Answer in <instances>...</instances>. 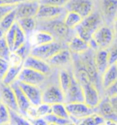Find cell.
Segmentation results:
<instances>
[{"mask_svg":"<svg viewBox=\"0 0 117 125\" xmlns=\"http://www.w3.org/2000/svg\"><path fill=\"white\" fill-rule=\"evenodd\" d=\"M104 24V20L101 12L93 11L92 14L83 18L82 23L74 28L75 35L89 43L93 33Z\"/></svg>","mask_w":117,"mask_h":125,"instance_id":"1","label":"cell"},{"mask_svg":"<svg viewBox=\"0 0 117 125\" xmlns=\"http://www.w3.org/2000/svg\"><path fill=\"white\" fill-rule=\"evenodd\" d=\"M115 39L114 28L109 26H102L93 33V38L90 40V49L97 50L99 49H108Z\"/></svg>","mask_w":117,"mask_h":125,"instance_id":"2","label":"cell"},{"mask_svg":"<svg viewBox=\"0 0 117 125\" xmlns=\"http://www.w3.org/2000/svg\"><path fill=\"white\" fill-rule=\"evenodd\" d=\"M63 48L64 47H63L61 42L54 40L50 43H47L44 45L32 47L29 55L34 56L36 58H38V59H41L47 61L48 59H50L52 56H54L56 53L58 52Z\"/></svg>","mask_w":117,"mask_h":125,"instance_id":"3","label":"cell"},{"mask_svg":"<svg viewBox=\"0 0 117 125\" xmlns=\"http://www.w3.org/2000/svg\"><path fill=\"white\" fill-rule=\"evenodd\" d=\"M66 11L67 10L64 7H55L51 5L40 4L36 16V19L37 21L56 20L65 15Z\"/></svg>","mask_w":117,"mask_h":125,"instance_id":"4","label":"cell"},{"mask_svg":"<svg viewBox=\"0 0 117 125\" xmlns=\"http://www.w3.org/2000/svg\"><path fill=\"white\" fill-rule=\"evenodd\" d=\"M65 105L70 114V121L75 123H77L81 119L87 117L95 112V109L91 108L85 102H71V103H65Z\"/></svg>","mask_w":117,"mask_h":125,"instance_id":"5","label":"cell"},{"mask_svg":"<svg viewBox=\"0 0 117 125\" xmlns=\"http://www.w3.org/2000/svg\"><path fill=\"white\" fill-rule=\"evenodd\" d=\"M64 7L67 11H73L82 18H86L94 11L92 0H69Z\"/></svg>","mask_w":117,"mask_h":125,"instance_id":"6","label":"cell"},{"mask_svg":"<svg viewBox=\"0 0 117 125\" xmlns=\"http://www.w3.org/2000/svg\"><path fill=\"white\" fill-rule=\"evenodd\" d=\"M46 23V28H43L44 30L50 32L52 35L54 36V38L60 39V40H65L68 39L70 33V28H68L63 22V20H50V21H42Z\"/></svg>","mask_w":117,"mask_h":125,"instance_id":"7","label":"cell"},{"mask_svg":"<svg viewBox=\"0 0 117 125\" xmlns=\"http://www.w3.org/2000/svg\"><path fill=\"white\" fill-rule=\"evenodd\" d=\"M71 102H84L82 86L76 80L73 74L69 89L64 93V103H71Z\"/></svg>","mask_w":117,"mask_h":125,"instance_id":"8","label":"cell"},{"mask_svg":"<svg viewBox=\"0 0 117 125\" xmlns=\"http://www.w3.org/2000/svg\"><path fill=\"white\" fill-rule=\"evenodd\" d=\"M46 75L34 70L29 68L23 67L19 75L17 77V81H20L23 83L31 84V85H40L46 80Z\"/></svg>","mask_w":117,"mask_h":125,"instance_id":"9","label":"cell"},{"mask_svg":"<svg viewBox=\"0 0 117 125\" xmlns=\"http://www.w3.org/2000/svg\"><path fill=\"white\" fill-rule=\"evenodd\" d=\"M39 1H24L15 7L17 20L20 18H36L39 7Z\"/></svg>","mask_w":117,"mask_h":125,"instance_id":"10","label":"cell"},{"mask_svg":"<svg viewBox=\"0 0 117 125\" xmlns=\"http://www.w3.org/2000/svg\"><path fill=\"white\" fill-rule=\"evenodd\" d=\"M42 102L53 105L56 103H64V93L57 85H49L42 91Z\"/></svg>","mask_w":117,"mask_h":125,"instance_id":"11","label":"cell"},{"mask_svg":"<svg viewBox=\"0 0 117 125\" xmlns=\"http://www.w3.org/2000/svg\"><path fill=\"white\" fill-rule=\"evenodd\" d=\"M48 63L51 67L65 69L67 66L70 65L73 62L72 53L68 49L63 48L58 52H57L54 56H52L49 59L47 60Z\"/></svg>","mask_w":117,"mask_h":125,"instance_id":"12","label":"cell"},{"mask_svg":"<svg viewBox=\"0 0 117 125\" xmlns=\"http://www.w3.org/2000/svg\"><path fill=\"white\" fill-rule=\"evenodd\" d=\"M83 89V95H84V102L91 108H95L99 105L102 101L100 96L99 89L93 84L92 82L82 85Z\"/></svg>","mask_w":117,"mask_h":125,"instance_id":"13","label":"cell"},{"mask_svg":"<svg viewBox=\"0 0 117 125\" xmlns=\"http://www.w3.org/2000/svg\"><path fill=\"white\" fill-rule=\"evenodd\" d=\"M23 67L37 70V71L44 74L46 76H48V74H50V72H51V68H52L48 63V61L43 60L41 59H38V58H36V57L31 55H28L24 59V61H23Z\"/></svg>","mask_w":117,"mask_h":125,"instance_id":"14","label":"cell"},{"mask_svg":"<svg viewBox=\"0 0 117 125\" xmlns=\"http://www.w3.org/2000/svg\"><path fill=\"white\" fill-rule=\"evenodd\" d=\"M17 83L28 99V101H30L31 105L38 106L40 103H42V90L39 89L38 86L23 83L20 81H17Z\"/></svg>","mask_w":117,"mask_h":125,"instance_id":"15","label":"cell"},{"mask_svg":"<svg viewBox=\"0 0 117 125\" xmlns=\"http://www.w3.org/2000/svg\"><path fill=\"white\" fill-rule=\"evenodd\" d=\"M54 40H56L54 36L50 32L44 29H36L28 36V42L31 46V48L50 43Z\"/></svg>","mask_w":117,"mask_h":125,"instance_id":"16","label":"cell"},{"mask_svg":"<svg viewBox=\"0 0 117 125\" xmlns=\"http://www.w3.org/2000/svg\"><path fill=\"white\" fill-rule=\"evenodd\" d=\"M0 101L2 103L7 105L11 111L18 112V107H17L16 95L11 85H5L1 82L0 86Z\"/></svg>","mask_w":117,"mask_h":125,"instance_id":"17","label":"cell"},{"mask_svg":"<svg viewBox=\"0 0 117 125\" xmlns=\"http://www.w3.org/2000/svg\"><path fill=\"white\" fill-rule=\"evenodd\" d=\"M101 14L103 20L114 25L117 17V0H102Z\"/></svg>","mask_w":117,"mask_h":125,"instance_id":"18","label":"cell"},{"mask_svg":"<svg viewBox=\"0 0 117 125\" xmlns=\"http://www.w3.org/2000/svg\"><path fill=\"white\" fill-rule=\"evenodd\" d=\"M11 87H12L15 92V95H16V100H17V107H18V113H20L22 116L26 117L28 108L31 106L30 101H28V99L25 95L23 90H21L17 81H15L14 83L11 84Z\"/></svg>","mask_w":117,"mask_h":125,"instance_id":"19","label":"cell"},{"mask_svg":"<svg viewBox=\"0 0 117 125\" xmlns=\"http://www.w3.org/2000/svg\"><path fill=\"white\" fill-rule=\"evenodd\" d=\"M88 52V51H87ZM87 52L83 53L82 55L84 57H81V59L82 61L83 65L85 70L88 72V75L90 77V80L92 81V83L94 84L97 88L99 86V79H100V75L97 71V69L94 64V60H93V56L87 55ZM99 89V88H98Z\"/></svg>","mask_w":117,"mask_h":125,"instance_id":"20","label":"cell"},{"mask_svg":"<svg viewBox=\"0 0 117 125\" xmlns=\"http://www.w3.org/2000/svg\"><path fill=\"white\" fill-rule=\"evenodd\" d=\"M93 60L99 75L102 76L103 73L110 66L109 64V56L107 49H99L95 50L93 54Z\"/></svg>","mask_w":117,"mask_h":125,"instance_id":"21","label":"cell"},{"mask_svg":"<svg viewBox=\"0 0 117 125\" xmlns=\"http://www.w3.org/2000/svg\"><path fill=\"white\" fill-rule=\"evenodd\" d=\"M95 112L101 115L104 120L117 121V114L111 105L109 98L104 97L102 99L99 105L95 108Z\"/></svg>","mask_w":117,"mask_h":125,"instance_id":"22","label":"cell"},{"mask_svg":"<svg viewBox=\"0 0 117 125\" xmlns=\"http://www.w3.org/2000/svg\"><path fill=\"white\" fill-rule=\"evenodd\" d=\"M67 47L73 55H82L91 49L88 42L76 35L73 36L72 38L67 43Z\"/></svg>","mask_w":117,"mask_h":125,"instance_id":"23","label":"cell"},{"mask_svg":"<svg viewBox=\"0 0 117 125\" xmlns=\"http://www.w3.org/2000/svg\"><path fill=\"white\" fill-rule=\"evenodd\" d=\"M117 80V69L115 65H110L103 75L101 76V85L103 90H105Z\"/></svg>","mask_w":117,"mask_h":125,"instance_id":"24","label":"cell"},{"mask_svg":"<svg viewBox=\"0 0 117 125\" xmlns=\"http://www.w3.org/2000/svg\"><path fill=\"white\" fill-rule=\"evenodd\" d=\"M83 18H82L81 15L77 14L73 11H66L65 15L63 17V22L68 28H70V29H74L77 26H79L82 23Z\"/></svg>","mask_w":117,"mask_h":125,"instance_id":"25","label":"cell"},{"mask_svg":"<svg viewBox=\"0 0 117 125\" xmlns=\"http://www.w3.org/2000/svg\"><path fill=\"white\" fill-rule=\"evenodd\" d=\"M22 68H23V66H12V65H10L1 82L5 85H11L12 83H14L15 81L17 80V77L19 75Z\"/></svg>","mask_w":117,"mask_h":125,"instance_id":"26","label":"cell"},{"mask_svg":"<svg viewBox=\"0 0 117 125\" xmlns=\"http://www.w3.org/2000/svg\"><path fill=\"white\" fill-rule=\"evenodd\" d=\"M18 26L22 28V30L26 33V35L28 36L30 33L36 30L37 28V19L36 18H20L17 20Z\"/></svg>","mask_w":117,"mask_h":125,"instance_id":"27","label":"cell"},{"mask_svg":"<svg viewBox=\"0 0 117 125\" xmlns=\"http://www.w3.org/2000/svg\"><path fill=\"white\" fill-rule=\"evenodd\" d=\"M72 79V73L66 70V69H61L58 72V86L63 91V93H65L67 90L69 89L70 82Z\"/></svg>","mask_w":117,"mask_h":125,"instance_id":"28","label":"cell"},{"mask_svg":"<svg viewBox=\"0 0 117 125\" xmlns=\"http://www.w3.org/2000/svg\"><path fill=\"white\" fill-rule=\"evenodd\" d=\"M105 120L99 115L98 113L94 112L93 114L89 115L87 117L81 119L76 123L77 125H102L104 123Z\"/></svg>","mask_w":117,"mask_h":125,"instance_id":"29","label":"cell"},{"mask_svg":"<svg viewBox=\"0 0 117 125\" xmlns=\"http://www.w3.org/2000/svg\"><path fill=\"white\" fill-rule=\"evenodd\" d=\"M17 22V15H16V9L11 10L8 12L1 20H0V28L3 29L5 33L9 29Z\"/></svg>","mask_w":117,"mask_h":125,"instance_id":"30","label":"cell"},{"mask_svg":"<svg viewBox=\"0 0 117 125\" xmlns=\"http://www.w3.org/2000/svg\"><path fill=\"white\" fill-rule=\"evenodd\" d=\"M28 40V36L26 35L22 28L18 26L17 24V31H16V36H15V41H14V46H13V50L12 51H15L17 50L18 48H20L22 45H24L25 43Z\"/></svg>","mask_w":117,"mask_h":125,"instance_id":"31","label":"cell"},{"mask_svg":"<svg viewBox=\"0 0 117 125\" xmlns=\"http://www.w3.org/2000/svg\"><path fill=\"white\" fill-rule=\"evenodd\" d=\"M51 113L59 118L70 119V114L67 111L65 103H56L51 105Z\"/></svg>","mask_w":117,"mask_h":125,"instance_id":"32","label":"cell"},{"mask_svg":"<svg viewBox=\"0 0 117 125\" xmlns=\"http://www.w3.org/2000/svg\"><path fill=\"white\" fill-rule=\"evenodd\" d=\"M10 122L12 125H32L28 120H27L24 116H22L20 113H18L17 111L10 110Z\"/></svg>","mask_w":117,"mask_h":125,"instance_id":"33","label":"cell"},{"mask_svg":"<svg viewBox=\"0 0 117 125\" xmlns=\"http://www.w3.org/2000/svg\"><path fill=\"white\" fill-rule=\"evenodd\" d=\"M17 28V22H16V23H15L5 33V36H4V38H5V39H6L7 45H8V47L10 48L11 51L13 50V46H14L15 36H16Z\"/></svg>","mask_w":117,"mask_h":125,"instance_id":"34","label":"cell"},{"mask_svg":"<svg viewBox=\"0 0 117 125\" xmlns=\"http://www.w3.org/2000/svg\"><path fill=\"white\" fill-rule=\"evenodd\" d=\"M11 121L10 109L4 103H0V125L8 123Z\"/></svg>","mask_w":117,"mask_h":125,"instance_id":"35","label":"cell"},{"mask_svg":"<svg viewBox=\"0 0 117 125\" xmlns=\"http://www.w3.org/2000/svg\"><path fill=\"white\" fill-rule=\"evenodd\" d=\"M43 118L48 122V123H56V124H58V125H65L66 123L71 122L70 119L59 118L58 116L54 115L53 113H49V114L46 115Z\"/></svg>","mask_w":117,"mask_h":125,"instance_id":"36","label":"cell"},{"mask_svg":"<svg viewBox=\"0 0 117 125\" xmlns=\"http://www.w3.org/2000/svg\"><path fill=\"white\" fill-rule=\"evenodd\" d=\"M11 52L12 51H11L10 48L7 45L5 38H0V58L8 60Z\"/></svg>","mask_w":117,"mask_h":125,"instance_id":"37","label":"cell"},{"mask_svg":"<svg viewBox=\"0 0 117 125\" xmlns=\"http://www.w3.org/2000/svg\"><path fill=\"white\" fill-rule=\"evenodd\" d=\"M37 107V114H38V117H45L46 115L51 113V105L48 104V103H44L42 102L39 105L36 106Z\"/></svg>","mask_w":117,"mask_h":125,"instance_id":"38","label":"cell"},{"mask_svg":"<svg viewBox=\"0 0 117 125\" xmlns=\"http://www.w3.org/2000/svg\"><path fill=\"white\" fill-rule=\"evenodd\" d=\"M108 56H109V64L113 65L117 62V42L113 43L112 45L107 49Z\"/></svg>","mask_w":117,"mask_h":125,"instance_id":"39","label":"cell"},{"mask_svg":"<svg viewBox=\"0 0 117 125\" xmlns=\"http://www.w3.org/2000/svg\"><path fill=\"white\" fill-rule=\"evenodd\" d=\"M30 49H31V46L29 45V43L27 40V42L25 43L24 45H22L20 48H18L17 50H15L14 52H16L18 56H20L22 59H25L30 54Z\"/></svg>","mask_w":117,"mask_h":125,"instance_id":"40","label":"cell"},{"mask_svg":"<svg viewBox=\"0 0 117 125\" xmlns=\"http://www.w3.org/2000/svg\"><path fill=\"white\" fill-rule=\"evenodd\" d=\"M9 64L12 66H23V61L24 59L21 58L20 56H18L16 52L12 51L10 53L9 59H8Z\"/></svg>","mask_w":117,"mask_h":125,"instance_id":"41","label":"cell"},{"mask_svg":"<svg viewBox=\"0 0 117 125\" xmlns=\"http://www.w3.org/2000/svg\"><path fill=\"white\" fill-rule=\"evenodd\" d=\"M9 66H10V64H9L8 60L0 58V81H2L4 76H5L6 72L7 71V70H8Z\"/></svg>","mask_w":117,"mask_h":125,"instance_id":"42","label":"cell"},{"mask_svg":"<svg viewBox=\"0 0 117 125\" xmlns=\"http://www.w3.org/2000/svg\"><path fill=\"white\" fill-rule=\"evenodd\" d=\"M104 90V95H105V97L111 98V97H114V96H116L117 95V80H115L111 86H109L107 89H105V90Z\"/></svg>","mask_w":117,"mask_h":125,"instance_id":"43","label":"cell"},{"mask_svg":"<svg viewBox=\"0 0 117 125\" xmlns=\"http://www.w3.org/2000/svg\"><path fill=\"white\" fill-rule=\"evenodd\" d=\"M69 0H39L40 4H45V5H51L55 7H65L66 3Z\"/></svg>","mask_w":117,"mask_h":125,"instance_id":"44","label":"cell"},{"mask_svg":"<svg viewBox=\"0 0 117 125\" xmlns=\"http://www.w3.org/2000/svg\"><path fill=\"white\" fill-rule=\"evenodd\" d=\"M16 7L13 6H4V5H0V20L6 16V15L10 12L11 10H13Z\"/></svg>","mask_w":117,"mask_h":125,"instance_id":"45","label":"cell"},{"mask_svg":"<svg viewBox=\"0 0 117 125\" xmlns=\"http://www.w3.org/2000/svg\"><path fill=\"white\" fill-rule=\"evenodd\" d=\"M26 0H0V5H4V6H13V7H17L18 4L24 2Z\"/></svg>","mask_w":117,"mask_h":125,"instance_id":"46","label":"cell"},{"mask_svg":"<svg viewBox=\"0 0 117 125\" xmlns=\"http://www.w3.org/2000/svg\"><path fill=\"white\" fill-rule=\"evenodd\" d=\"M28 121L31 122L32 125H48V122H47L44 118H41V117L32 119V120H28Z\"/></svg>","mask_w":117,"mask_h":125,"instance_id":"47","label":"cell"},{"mask_svg":"<svg viewBox=\"0 0 117 125\" xmlns=\"http://www.w3.org/2000/svg\"><path fill=\"white\" fill-rule=\"evenodd\" d=\"M109 101H110V103L112 105L113 109H114V111L116 112L117 114V95L116 96H114V97L109 98Z\"/></svg>","mask_w":117,"mask_h":125,"instance_id":"48","label":"cell"},{"mask_svg":"<svg viewBox=\"0 0 117 125\" xmlns=\"http://www.w3.org/2000/svg\"><path fill=\"white\" fill-rule=\"evenodd\" d=\"M104 125H117V121H113V120H105Z\"/></svg>","mask_w":117,"mask_h":125,"instance_id":"49","label":"cell"},{"mask_svg":"<svg viewBox=\"0 0 117 125\" xmlns=\"http://www.w3.org/2000/svg\"><path fill=\"white\" fill-rule=\"evenodd\" d=\"M113 28H114L115 38L117 39V17H116V18H115V20H114V27H113Z\"/></svg>","mask_w":117,"mask_h":125,"instance_id":"50","label":"cell"},{"mask_svg":"<svg viewBox=\"0 0 117 125\" xmlns=\"http://www.w3.org/2000/svg\"><path fill=\"white\" fill-rule=\"evenodd\" d=\"M4 36H5V31H4L2 28H0V38H4Z\"/></svg>","mask_w":117,"mask_h":125,"instance_id":"51","label":"cell"},{"mask_svg":"<svg viewBox=\"0 0 117 125\" xmlns=\"http://www.w3.org/2000/svg\"><path fill=\"white\" fill-rule=\"evenodd\" d=\"M65 125H77L75 123V122H68V123H66Z\"/></svg>","mask_w":117,"mask_h":125,"instance_id":"52","label":"cell"},{"mask_svg":"<svg viewBox=\"0 0 117 125\" xmlns=\"http://www.w3.org/2000/svg\"><path fill=\"white\" fill-rule=\"evenodd\" d=\"M2 125H12V124H11V122H8V123H5V124H2Z\"/></svg>","mask_w":117,"mask_h":125,"instance_id":"53","label":"cell"},{"mask_svg":"<svg viewBox=\"0 0 117 125\" xmlns=\"http://www.w3.org/2000/svg\"><path fill=\"white\" fill-rule=\"evenodd\" d=\"M48 125H58V124H56V123H48Z\"/></svg>","mask_w":117,"mask_h":125,"instance_id":"54","label":"cell"},{"mask_svg":"<svg viewBox=\"0 0 117 125\" xmlns=\"http://www.w3.org/2000/svg\"><path fill=\"white\" fill-rule=\"evenodd\" d=\"M27 1H36V0H27ZM37 1H39V0H37Z\"/></svg>","mask_w":117,"mask_h":125,"instance_id":"55","label":"cell"},{"mask_svg":"<svg viewBox=\"0 0 117 125\" xmlns=\"http://www.w3.org/2000/svg\"><path fill=\"white\" fill-rule=\"evenodd\" d=\"M114 65H115V67H116V69H117V62L115 63V64H114Z\"/></svg>","mask_w":117,"mask_h":125,"instance_id":"56","label":"cell"},{"mask_svg":"<svg viewBox=\"0 0 117 125\" xmlns=\"http://www.w3.org/2000/svg\"><path fill=\"white\" fill-rule=\"evenodd\" d=\"M102 125H104V123H103V124H102Z\"/></svg>","mask_w":117,"mask_h":125,"instance_id":"57","label":"cell"},{"mask_svg":"<svg viewBox=\"0 0 117 125\" xmlns=\"http://www.w3.org/2000/svg\"><path fill=\"white\" fill-rule=\"evenodd\" d=\"M0 103H1V101H0Z\"/></svg>","mask_w":117,"mask_h":125,"instance_id":"58","label":"cell"}]
</instances>
